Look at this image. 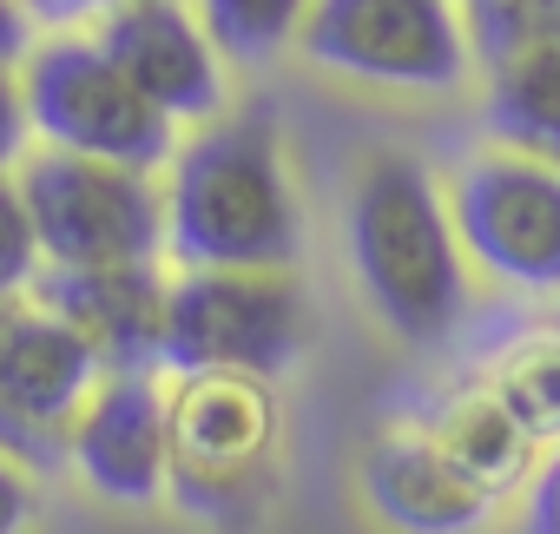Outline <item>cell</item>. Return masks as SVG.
Returning a JSON list of instances; mask_svg holds the SVG:
<instances>
[{"mask_svg":"<svg viewBox=\"0 0 560 534\" xmlns=\"http://www.w3.org/2000/svg\"><path fill=\"white\" fill-rule=\"evenodd\" d=\"M350 278L376 330L416 357L462 337L475 304V264L462 251L442 172L409 146L363 152L343 205Z\"/></svg>","mask_w":560,"mask_h":534,"instance_id":"6da1fadb","label":"cell"},{"mask_svg":"<svg viewBox=\"0 0 560 534\" xmlns=\"http://www.w3.org/2000/svg\"><path fill=\"white\" fill-rule=\"evenodd\" d=\"M311 224L284 126L264 100L191 126L165 165V257L178 271H284Z\"/></svg>","mask_w":560,"mask_h":534,"instance_id":"7a4b0ae2","label":"cell"},{"mask_svg":"<svg viewBox=\"0 0 560 534\" xmlns=\"http://www.w3.org/2000/svg\"><path fill=\"white\" fill-rule=\"evenodd\" d=\"M317 337V304L298 264L284 271H185L165 311V376H291Z\"/></svg>","mask_w":560,"mask_h":534,"instance_id":"3957f363","label":"cell"},{"mask_svg":"<svg viewBox=\"0 0 560 534\" xmlns=\"http://www.w3.org/2000/svg\"><path fill=\"white\" fill-rule=\"evenodd\" d=\"M284 409L264 376H172V501L244 527L277 488Z\"/></svg>","mask_w":560,"mask_h":534,"instance_id":"277c9868","label":"cell"},{"mask_svg":"<svg viewBox=\"0 0 560 534\" xmlns=\"http://www.w3.org/2000/svg\"><path fill=\"white\" fill-rule=\"evenodd\" d=\"M298 54L330 80L422 100L468 86L481 67L462 0H317Z\"/></svg>","mask_w":560,"mask_h":534,"instance_id":"5b68a950","label":"cell"},{"mask_svg":"<svg viewBox=\"0 0 560 534\" xmlns=\"http://www.w3.org/2000/svg\"><path fill=\"white\" fill-rule=\"evenodd\" d=\"M27 113H34V139L54 152H80V159H113V165H139V172H165L178 152V119L159 113L126 73L119 60L93 40V34H47L27 67Z\"/></svg>","mask_w":560,"mask_h":534,"instance_id":"8992f818","label":"cell"},{"mask_svg":"<svg viewBox=\"0 0 560 534\" xmlns=\"http://www.w3.org/2000/svg\"><path fill=\"white\" fill-rule=\"evenodd\" d=\"M54 271L86 264H152L165 257V178L80 152H27L14 172Z\"/></svg>","mask_w":560,"mask_h":534,"instance_id":"52a82bcc","label":"cell"},{"mask_svg":"<svg viewBox=\"0 0 560 534\" xmlns=\"http://www.w3.org/2000/svg\"><path fill=\"white\" fill-rule=\"evenodd\" d=\"M442 185L475 278L508 298L560 304V165L481 146Z\"/></svg>","mask_w":560,"mask_h":534,"instance_id":"ba28073f","label":"cell"},{"mask_svg":"<svg viewBox=\"0 0 560 534\" xmlns=\"http://www.w3.org/2000/svg\"><path fill=\"white\" fill-rule=\"evenodd\" d=\"M100 376L106 363L60 311H47L40 298L0 304V449L8 455L34 468L67 462L73 416Z\"/></svg>","mask_w":560,"mask_h":534,"instance_id":"9c48e42d","label":"cell"},{"mask_svg":"<svg viewBox=\"0 0 560 534\" xmlns=\"http://www.w3.org/2000/svg\"><path fill=\"white\" fill-rule=\"evenodd\" d=\"M67 468L113 508L172 495V383L159 370H106L73 416Z\"/></svg>","mask_w":560,"mask_h":534,"instance_id":"30bf717a","label":"cell"},{"mask_svg":"<svg viewBox=\"0 0 560 534\" xmlns=\"http://www.w3.org/2000/svg\"><path fill=\"white\" fill-rule=\"evenodd\" d=\"M93 40L178 126H205L231 106V60L191 0H113L93 21Z\"/></svg>","mask_w":560,"mask_h":534,"instance_id":"8fae6325","label":"cell"},{"mask_svg":"<svg viewBox=\"0 0 560 534\" xmlns=\"http://www.w3.org/2000/svg\"><path fill=\"white\" fill-rule=\"evenodd\" d=\"M357 495L389 534H488L501 508L448 462L429 429H383L357 462Z\"/></svg>","mask_w":560,"mask_h":534,"instance_id":"7c38bea8","label":"cell"},{"mask_svg":"<svg viewBox=\"0 0 560 534\" xmlns=\"http://www.w3.org/2000/svg\"><path fill=\"white\" fill-rule=\"evenodd\" d=\"M47 311H60L106 370H159L165 350V311H172V278L152 264H86V271H54L34 291Z\"/></svg>","mask_w":560,"mask_h":534,"instance_id":"4fadbf2b","label":"cell"},{"mask_svg":"<svg viewBox=\"0 0 560 534\" xmlns=\"http://www.w3.org/2000/svg\"><path fill=\"white\" fill-rule=\"evenodd\" d=\"M422 429H429V436L448 449V462H455L475 488H488L494 501L521 495V488L540 475V442L508 416V403L488 390V376L448 390Z\"/></svg>","mask_w":560,"mask_h":534,"instance_id":"5bb4252c","label":"cell"},{"mask_svg":"<svg viewBox=\"0 0 560 534\" xmlns=\"http://www.w3.org/2000/svg\"><path fill=\"white\" fill-rule=\"evenodd\" d=\"M481 126H488V146L560 165V34H540L488 60Z\"/></svg>","mask_w":560,"mask_h":534,"instance_id":"9a60e30c","label":"cell"},{"mask_svg":"<svg viewBox=\"0 0 560 534\" xmlns=\"http://www.w3.org/2000/svg\"><path fill=\"white\" fill-rule=\"evenodd\" d=\"M488 390L540 449H560V324L501 344V357L488 363Z\"/></svg>","mask_w":560,"mask_h":534,"instance_id":"2e32d148","label":"cell"},{"mask_svg":"<svg viewBox=\"0 0 560 534\" xmlns=\"http://www.w3.org/2000/svg\"><path fill=\"white\" fill-rule=\"evenodd\" d=\"M191 8L205 14V27L224 47V60L257 67V60H277L284 47H298V34H304L317 0H191Z\"/></svg>","mask_w":560,"mask_h":534,"instance_id":"e0dca14e","label":"cell"},{"mask_svg":"<svg viewBox=\"0 0 560 534\" xmlns=\"http://www.w3.org/2000/svg\"><path fill=\"white\" fill-rule=\"evenodd\" d=\"M40 278H47V251H40V231H34L27 191H21L14 172H0V304L34 298Z\"/></svg>","mask_w":560,"mask_h":534,"instance_id":"ac0fdd59","label":"cell"},{"mask_svg":"<svg viewBox=\"0 0 560 534\" xmlns=\"http://www.w3.org/2000/svg\"><path fill=\"white\" fill-rule=\"evenodd\" d=\"M462 14H468V34H475L481 67L501 60L508 47H527L540 34H560V0H462Z\"/></svg>","mask_w":560,"mask_h":534,"instance_id":"d6986e66","label":"cell"},{"mask_svg":"<svg viewBox=\"0 0 560 534\" xmlns=\"http://www.w3.org/2000/svg\"><path fill=\"white\" fill-rule=\"evenodd\" d=\"M40 521V468L0 449V534H27Z\"/></svg>","mask_w":560,"mask_h":534,"instance_id":"ffe728a7","label":"cell"},{"mask_svg":"<svg viewBox=\"0 0 560 534\" xmlns=\"http://www.w3.org/2000/svg\"><path fill=\"white\" fill-rule=\"evenodd\" d=\"M27 139H34L27 80H21V67H0V172H21L27 165Z\"/></svg>","mask_w":560,"mask_h":534,"instance_id":"44dd1931","label":"cell"},{"mask_svg":"<svg viewBox=\"0 0 560 534\" xmlns=\"http://www.w3.org/2000/svg\"><path fill=\"white\" fill-rule=\"evenodd\" d=\"M527 534H560V449L527 481Z\"/></svg>","mask_w":560,"mask_h":534,"instance_id":"7402d4cb","label":"cell"},{"mask_svg":"<svg viewBox=\"0 0 560 534\" xmlns=\"http://www.w3.org/2000/svg\"><path fill=\"white\" fill-rule=\"evenodd\" d=\"M34 27L40 21L27 14V0H0V67H27V54L40 47Z\"/></svg>","mask_w":560,"mask_h":534,"instance_id":"603a6c76","label":"cell"},{"mask_svg":"<svg viewBox=\"0 0 560 534\" xmlns=\"http://www.w3.org/2000/svg\"><path fill=\"white\" fill-rule=\"evenodd\" d=\"M113 0H27V14L40 27H80V21H100Z\"/></svg>","mask_w":560,"mask_h":534,"instance_id":"cb8c5ba5","label":"cell"},{"mask_svg":"<svg viewBox=\"0 0 560 534\" xmlns=\"http://www.w3.org/2000/svg\"><path fill=\"white\" fill-rule=\"evenodd\" d=\"M553 324H560V317H553Z\"/></svg>","mask_w":560,"mask_h":534,"instance_id":"d4e9b609","label":"cell"}]
</instances>
